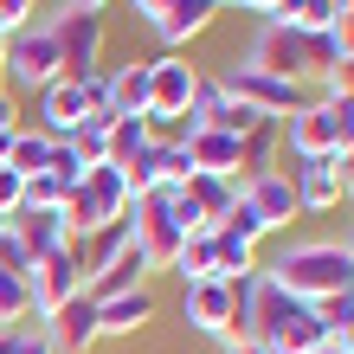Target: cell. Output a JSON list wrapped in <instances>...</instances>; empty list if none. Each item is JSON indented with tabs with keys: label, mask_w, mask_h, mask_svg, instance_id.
<instances>
[{
	"label": "cell",
	"mask_w": 354,
	"mask_h": 354,
	"mask_svg": "<svg viewBox=\"0 0 354 354\" xmlns=\"http://www.w3.org/2000/svg\"><path fill=\"white\" fill-rule=\"evenodd\" d=\"M258 122H264V116L252 110V103H239V97H219V110H213V122H206V129H225V136H239V142H245V136L258 129Z\"/></svg>",
	"instance_id": "4316f807"
},
{
	"label": "cell",
	"mask_w": 354,
	"mask_h": 354,
	"mask_svg": "<svg viewBox=\"0 0 354 354\" xmlns=\"http://www.w3.org/2000/svg\"><path fill=\"white\" fill-rule=\"evenodd\" d=\"M316 354H342V342H322V348H316Z\"/></svg>",
	"instance_id": "7dc6e473"
},
{
	"label": "cell",
	"mask_w": 354,
	"mask_h": 354,
	"mask_svg": "<svg viewBox=\"0 0 354 354\" xmlns=\"http://www.w3.org/2000/svg\"><path fill=\"white\" fill-rule=\"evenodd\" d=\"M122 180H129V200L155 194V187H168V142H149V149L122 168Z\"/></svg>",
	"instance_id": "603a6c76"
},
{
	"label": "cell",
	"mask_w": 354,
	"mask_h": 354,
	"mask_svg": "<svg viewBox=\"0 0 354 354\" xmlns=\"http://www.w3.org/2000/svg\"><path fill=\"white\" fill-rule=\"evenodd\" d=\"M46 342H52V354H84L97 342V297H91V290L46 316Z\"/></svg>",
	"instance_id": "8fae6325"
},
{
	"label": "cell",
	"mask_w": 354,
	"mask_h": 354,
	"mask_svg": "<svg viewBox=\"0 0 354 354\" xmlns=\"http://www.w3.org/2000/svg\"><path fill=\"white\" fill-rule=\"evenodd\" d=\"M239 194L252 200V213L270 225V232L303 213V206H297V187H290V174H264V180H252V187H239Z\"/></svg>",
	"instance_id": "e0dca14e"
},
{
	"label": "cell",
	"mask_w": 354,
	"mask_h": 354,
	"mask_svg": "<svg viewBox=\"0 0 354 354\" xmlns=\"http://www.w3.org/2000/svg\"><path fill=\"white\" fill-rule=\"evenodd\" d=\"M52 39H58V58H65V77H91L97 52H103V13L65 7V13L52 19Z\"/></svg>",
	"instance_id": "9c48e42d"
},
{
	"label": "cell",
	"mask_w": 354,
	"mask_h": 354,
	"mask_svg": "<svg viewBox=\"0 0 354 354\" xmlns=\"http://www.w3.org/2000/svg\"><path fill=\"white\" fill-rule=\"evenodd\" d=\"M110 116H149V65H122L110 77Z\"/></svg>",
	"instance_id": "7402d4cb"
},
{
	"label": "cell",
	"mask_w": 354,
	"mask_h": 354,
	"mask_svg": "<svg viewBox=\"0 0 354 354\" xmlns=\"http://www.w3.org/2000/svg\"><path fill=\"white\" fill-rule=\"evenodd\" d=\"M213 13H219V0H168V7H161L149 26L168 39V46H187L194 32H206V26H213Z\"/></svg>",
	"instance_id": "d6986e66"
},
{
	"label": "cell",
	"mask_w": 354,
	"mask_h": 354,
	"mask_svg": "<svg viewBox=\"0 0 354 354\" xmlns=\"http://www.w3.org/2000/svg\"><path fill=\"white\" fill-rule=\"evenodd\" d=\"M194 91H200V71L187 65L180 52L155 58V65H149V129H174V122H187Z\"/></svg>",
	"instance_id": "8992f818"
},
{
	"label": "cell",
	"mask_w": 354,
	"mask_h": 354,
	"mask_svg": "<svg viewBox=\"0 0 354 354\" xmlns=\"http://www.w3.org/2000/svg\"><path fill=\"white\" fill-rule=\"evenodd\" d=\"M328 39H335V52H342V65H348V58H354V19H335Z\"/></svg>",
	"instance_id": "8d00e7d4"
},
{
	"label": "cell",
	"mask_w": 354,
	"mask_h": 354,
	"mask_svg": "<svg viewBox=\"0 0 354 354\" xmlns=\"http://www.w3.org/2000/svg\"><path fill=\"white\" fill-rule=\"evenodd\" d=\"M0 136H19V103L0 91Z\"/></svg>",
	"instance_id": "74e56055"
},
{
	"label": "cell",
	"mask_w": 354,
	"mask_h": 354,
	"mask_svg": "<svg viewBox=\"0 0 354 354\" xmlns=\"http://www.w3.org/2000/svg\"><path fill=\"white\" fill-rule=\"evenodd\" d=\"M277 142H283V122L277 116H264L252 136L239 142V187H252L264 174H277Z\"/></svg>",
	"instance_id": "ac0fdd59"
},
{
	"label": "cell",
	"mask_w": 354,
	"mask_h": 354,
	"mask_svg": "<svg viewBox=\"0 0 354 354\" xmlns=\"http://www.w3.org/2000/svg\"><path fill=\"white\" fill-rule=\"evenodd\" d=\"M155 316V297H149V283H136V290H116V297H97V335H136L142 322Z\"/></svg>",
	"instance_id": "9a60e30c"
},
{
	"label": "cell",
	"mask_w": 354,
	"mask_h": 354,
	"mask_svg": "<svg viewBox=\"0 0 354 354\" xmlns=\"http://www.w3.org/2000/svg\"><path fill=\"white\" fill-rule=\"evenodd\" d=\"M32 7H39V0H0V32H7V39L26 32L32 26Z\"/></svg>",
	"instance_id": "836d02e7"
},
{
	"label": "cell",
	"mask_w": 354,
	"mask_h": 354,
	"mask_svg": "<svg viewBox=\"0 0 354 354\" xmlns=\"http://www.w3.org/2000/svg\"><path fill=\"white\" fill-rule=\"evenodd\" d=\"M180 200H187V206L200 213V225H206V232H219V219H225V213L239 206V180H219V174H194V180L180 187Z\"/></svg>",
	"instance_id": "2e32d148"
},
{
	"label": "cell",
	"mask_w": 354,
	"mask_h": 354,
	"mask_svg": "<svg viewBox=\"0 0 354 354\" xmlns=\"http://www.w3.org/2000/svg\"><path fill=\"white\" fill-rule=\"evenodd\" d=\"M290 155H297V161L342 155V129H335V103H328V97H316L309 110L290 116Z\"/></svg>",
	"instance_id": "30bf717a"
},
{
	"label": "cell",
	"mask_w": 354,
	"mask_h": 354,
	"mask_svg": "<svg viewBox=\"0 0 354 354\" xmlns=\"http://www.w3.org/2000/svg\"><path fill=\"white\" fill-rule=\"evenodd\" d=\"M71 7H77V13H103L110 0H71Z\"/></svg>",
	"instance_id": "7bdbcfd3"
},
{
	"label": "cell",
	"mask_w": 354,
	"mask_h": 354,
	"mask_svg": "<svg viewBox=\"0 0 354 354\" xmlns=\"http://www.w3.org/2000/svg\"><path fill=\"white\" fill-rule=\"evenodd\" d=\"M335 168H342V180H354V142H348V149L335 155Z\"/></svg>",
	"instance_id": "ab89813d"
},
{
	"label": "cell",
	"mask_w": 354,
	"mask_h": 354,
	"mask_svg": "<svg viewBox=\"0 0 354 354\" xmlns=\"http://www.w3.org/2000/svg\"><path fill=\"white\" fill-rule=\"evenodd\" d=\"M19 354H52V342L46 335H19Z\"/></svg>",
	"instance_id": "f35d334b"
},
{
	"label": "cell",
	"mask_w": 354,
	"mask_h": 354,
	"mask_svg": "<svg viewBox=\"0 0 354 354\" xmlns=\"http://www.w3.org/2000/svg\"><path fill=\"white\" fill-rule=\"evenodd\" d=\"M348 200H354V180H348Z\"/></svg>",
	"instance_id": "816d5d0a"
},
{
	"label": "cell",
	"mask_w": 354,
	"mask_h": 354,
	"mask_svg": "<svg viewBox=\"0 0 354 354\" xmlns=\"http://www.w3.org/2000/svg\"><path fill=\"white\" fill-rule=\"evenodd\" d=\"M46 161H52V142L32 136V129H19V136L7 142V161H0V168H13L19 180H32V174H46Z\"/></svg>",
	"instance_id": "cb8c5ba5"
},
{
	"label": "cell",
	"mask_w": 354,
	"mask_h": 354,
	"mask_svg": "<svg viewBox=\"0 0 354 354\" xmlns=\"http://www.w3.org/2000/svg\"><path fill=\"white\" fill-rule=\"evenodd\" d=\"M0 270H13V277H26L32 258H26V245L13 239V225H0Z\"/></svg>",
	"instance_id": "4dcf8cb0"
},
{
	"label": "cell",
	"mask_w": 354,
	"mask_h": 354,
	"mask_svg": "<svg viewBox=\"0 0 354 354\" xmlns=\"http://www.w3.org/2000/svg\"><path fill=\"white\" fill-rule=\"evenodd\" d=\"M232 354H252V348H232Z\"/></svg>",
	"instance_id": "f907efd6"
},
{
	"label": "cell",
	"mask_w": 354,
	"mask_h": 354,
	"mask_svg": "<svg viewBox=\"0 0 354 354\" xmlns=\"http://www.w3.org/2000/svg\"><path fill=\"white\" fill-rule=\"evenodd\" d=\"M129 7H136V13H142V19H155V13H161V7H168V0H129Z\"/></svg>",
	"instance_id": "60d3db41"
},
{
	"label": "cell",
	"mask_w": 354,
	"mask_h": 354,
	"mask_svg": "<svg viewBox=\"0 0 354 354\" xmlns=\"http://www.w3.org/2000/svg\"><path fill=\"white\" fill-rule=\"evenodd\" d=\"M26 316H32V290H26V277L0 270V328H13V322H26Z\"/></svg>",
	"instance_id": "484cf974"
},
{
	"label": "cell",
	"mask_w": 354,
	"mask_h": 354,
	"mask_svg": "<svg viewBox=\"0 0 354 354\" xmlns=\"http://www.w3.org/2000/svg\"><path fill=\"white\" fill-rule=\"evenodd\" d=\"M258 277V270H252ZM252 277H239V283H219V277H206V283H187V322L200 328V335H219L225 348H245V303H252Z\"/></svg>",
	"instance_id": "277c9868"
},
{
	"label": "cell",
	"mask_w": 354,
	"mask_h": 354,
	"mask_svg": "<svg viewBox=\"0 0 354 354\" xmlns=\"http://www.w3.org/2000/svg\"><path fill=\"white\" fill-rule=\"evenodd\" d=\"M348 258H354V232H348Z\"/></svg>",
	"instance_id": "681fc988"
},
{
	"label": "cell",
	"mask_w": 354,
	"mask_h": 354,
	"mask_svg": "<svg viewBox=\"0 0 354 354\" xmlns=\"http://www.w3.org/2000/svg\"><path fill=\"white\" fill-rule=\"evenodd\" d=\"M335 13H342V19H354V0H335Z\"/></svg>",
	"instance_id": "f6af8a7d"
},
{
	"label": "cell",
	"mask_w": 354,
	"mask_h": 354,
	"mask_svg": "<svg viewBox=\"0 0 354 354\" xmlns=\"http://www.w3.org/2000/svg\"><path fill=\"white\" fill-rule=\"evenodd\" d=\"M239 7H252V13H270V7H277V0H239Z\"/></svg>",
	"instance_id": "ee69618b"
},
{
	"label": "cell",
	"mask_w": 354,
	"mask_h": 354,
	"mask_svg": "<svg viewBox=\"0 0 354 354\" xmlns=\"http://www.w3.org/2000/svg\"><path fill=\"white\" fill-rule=\"evenodd\" d=\"M264 277L277 290H290L297 303H328V297H342V290H354V258H348V245L309 239V245H290Z\"/></svg>",
	"instance_id": "7a4b0ae2"
},
{
	"label": "cell",
	"mask_w": 354,
	"mask_h": 354,
	"mask_svg": "<svg viewBox=\"0 0 354 354\" xmlns=\"http://www.w3.org/2000/svg\"><path fill=\"white\" fill-rule=\"evenodd\" d=\"M322 97H354V58H348V65H335V71L322 77Z\"/></svg>",
	"instance_id": "e575fe53"
},
{
	"label": "cell",
	"mask_w": 354,
	"mask_h": 354,
	"mask_svg": "<svg viewBox=\"0 0 354 354\" xmlns=\"http://www.w3.org/2000/svg\"><path fill=\"white\" fill-rule=\"evenodd\" d=\"M46 174H58L65 187L84 180V168H77V155H71V142H52V161H46Z\"/></svg>",
	"instance_id": "d6a6232c"
},
{
	"label": "cell",
	"mask_w": 354,
	"mask_h": 354,
	"mask_svg": "<svg viewBox=\"0 0 354 354\" xmlns=\"http://www.w3.org/2000/svg\"><path fill=\"white\" fill-rule=\"evenodd\" d=\"M0 52H7V32H0ZM0 91H7V65H0Z\"/></svg>",
	"instance_id": "bcb514c9"
},
{
	"label": "cell",
	"mask_w": 354,
	"mask_h": 354,
	"mask_svg": "<svg viewBox=\"0 0 354 354\" xmlns=\"http://www.w3.org/2000/svg\"><path fill=\"white\" fill-rule=\"evenodd\" d=\"M335 0H277L270 7V26H290V32H328L335 26Z\"/></svg>",
	"instance_id": "44dd1931"
},
{
	"label": "cell",
	"mask_w": 354,
	"mask_h": 354,
	"mask_svg": "<svg viewBox=\"0 0 354 354\" xmlns=\"http://www.w3.org/2000/svg\"><path fill=\"white\" fill-rule=\"evenodd\" d=\"M219 91L239 97V103H252L258 116H277V122L316 103V97H309V84H283V77H264V71H252V65H232V71L219 77Z\"/></svg>",
	"instance_id": "5b68a950"
},
{
	"label": "cell",
	"mask_w": 354,
	"mask_h": 354,
	"mask_svg": "<svg viewBox=\"0 0 354 354\" xmlns=\"http://www.w3.org/2000/svg\"><path fill=\"white\" fill-rule=\"evenodd\" d=\"M187 161H194V174H219V180H239V136L225 129H187Z\"/></svg>",
	"instance_id": "5bb4252c"
},
{
	"label": "cell",
	"mask_w": 354,
	"mask_h": 354,
	"mask_svg": "<svg viewBox=\"0 0 354 354\" xmlns=\"http://www.w3.org/2000/svg\"><path fill=\"white\" fill-rule=\"evenodd\" d=\"M290 187H297V206L303 213H328V206H342L348 194V180L335 168V155H322V161H297L290 168Z\"/></svg>",
	"instance_id": "4fadbf2b"
},
{
	"label": "cell",
	"mask_w": 354,
	"mask_h": 354,
	"mask_svg": "<svg viewBox=\"0 0 354 354\" xmlns=\"http://www.w3.org/2000/svg\"><path fill=\"white\" fill-rule=\"evenodd\" d=\"M26 290H32V316H52V309H65L71 297H84V264H77V252L65 245V252L39 258L26 270Z\"/></svg>",
	"instance_id": "ba28073f"
},
{
	"label": "cell",
	"mask_w": 354,
	"mask_h": 354,
	"mask_svg": "<svg viewBox=\"0 0 354 354\" xmlns=\"http://www.w3.org/2000/svg\"><path fill=\"white\" fill-rule=\"evenodd\" d=\"M65 194H71V187L58 174H32L26 180V206H65Z\"/></svg>",
	"instance_id": "f1b7e54d"
},
{
	"label": "cell",
	"mask_w": 354,
	"mask_h": 354,
	"mask_svg": "<svg viewBox=\"0 0 354 354\" xmlns=\"http://www.w3.org/2000/svg\"><path fill=\"white\" fill-rule=\"evenodd\" d=\"M19 206H26V180H19L13 168H0V225H7Z\"/></svg>",
	"instance_id": "1f68e13d"
},
{
	"label": "cell",
	"mask_w": 354,
	"mask_h": 354,
	"mask_svg": "<svg viewBox=\"0 0 354 354\" xmlns=\"http://www.w3.org/2000/svg\"><path fill=\"white\" fill-rule=\"evenodd\" d=\"M149 142H155L149 116H116L110 129H103V161H110V168H129V161L149 149Z\"/></svg>",
	"instance_id": "ffe728a7"
},
{
	"label": "cell",
	"mask_w": 354,
	"mask_h": 354,
	"mask_svg": "<svg viewBox=\"0 0 354 354\" xmlns=\"http://www.w3.org/2000/svg\"><path fill=\"white\" fill-rule=\"evenodd\" d=\"M168 270H180L187 283H206V277H213V232H187Z\"/></svg>",
	"instance_id": "d4e9b609"
},
{
	"label": "cell",
	"mask_w": 354,
	"mask_h": 354,
	"mask_svg": "<svg viewBox=\"0 0 354 354\" xmlns=\"http://www.w3.org/2000/svg\"><path fill=\"white\" fill-rule=\"evenodd\" d=\"M252 354H283V348H252Z\"/></svg>",
	"instance_id": "c3c4849f"
},
{
	"label": "cell",
	"mask_w": 354,
	"mask_h": 354,
	"mask_svg": "<svg viewBox=\"0 0 354 354\" xmlns=\"http://www.w3.org/2000/svg\"><path fill=\"white\" fill-rule=\"evenodd\" d=\"M7 225H13V239L26 245V258H32V264L71 245V232H65V213H58V206H19V213H13Z\"/></svg>",
	"instance_id": "7c38bea8"
},
{
	"label": "cell",
	"mask_w": 354,
	"mask_h": 354,
	"mask_svg": "<svg viewBox=\"0 0 354 354\" xmlns=\"http://www.w3.org/2000/svg\"><path fill=\"white\" fill-rule=\"evenodd\" d=\"M0 354H19V328H0Z\"/></svg>",
	"instance_id": "b9f144b4"
},
{
	"label": "cell",
	"mask_w": 354,
	"mask_h": 354,
	"mask_svg": "<svg viewBox=\"0 0 354 354\" xmlns=\"http://www.w3.org/2000/svg\"><path fill=\"white\" fill-rule=\"evenodd\" d=\"M0 65H7V77H19V84H32V91H46L65 77V58H58V39L52 26H26V32H13L7 39V52H0Z\"/></svg>",
	"instance_id": "52a82bcc"
},
{
	"label": "cell",
	"mask_w": 354,
	"mask_h": 354,
	"mask_svg": "<svg viewBox=\"0 0 354 354\" xmlns=\"http://www.w3.org/2000/svg\"><path fill=\"white\" fill-rule=\"evenodd\" d=\"M328 342V328L316 316V303H297L290 290H277L258 270L252 303H245V348H283V354H316Z\"/></svg>",
	"instance_id": "6da1fadb"
},
{
	"label": "cell",
	"mask_w": 354,
	"mask_h": 354,
	"mask_svg": "<svg viewBox=\"0 0 354 354\" xmlns=\"http://www.w3.org/2000/svg\"><path fill=\"white\" fill-rule=\"evenodd\" d=\"M187 180H194V161H187L180 142H168V187H187Z\"/></svg>",
	"instance_id": "d590c367"
},
{
	"label": "cell",
	"mask_w": 354,
	"mask_h": 354,
	"mask_svg": "<svg viewBox=\"0 0 354 354\" xmlns=\"http://www.w3.org/2000/svg\"><path fill=\"white\" fill-rule=\"evenodd\" d=\"M219 232H232V239H245V245H258V239L270 232V225H264V219L252 213V200H245V194H239V206H232V213H225V219H219Z\"/></svg>",
	"instance_id": "83f0119b"
},
{
	"label": "cell",
	"mask_w": 354,
	"mask_h": 354,
	"mask_svg": "<svg viewBox=\"0 0 354 354\" xmlns=\"http://www.w3.org/2000/svg\"><path fill=\"white\" fill-rule=\"evenodd\" d=\"M245 65L264 71V77H283V84H309V77H328V71H335V65H342V52H335V39H328V32L264 26Z\"/></svg>",
	"instance_id": "3957f363"
},
{
	"label": "cell",
	"mask_w": 354,
	"mask_h": 354,
	"mask_svg": "<svg viewBox=\"0 0 354 354\" xmlns=\"http://www.w3.org/2000/svg\"><path fill=\"white\" fill-rule=\"evenodd\" d=\"M65 142H71V155H77V168H84V174L103 168V136H97V129H77V136H65Z\"/></svg>",
	"instance_id": "f546056e"
}]
</instances>
